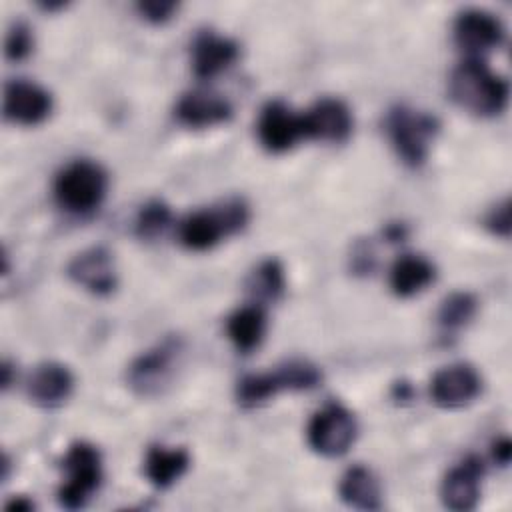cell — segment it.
Segmentation results:
<instances>
[{
    "instance_id": "1",
    "label": "cell",
    "mask_w": 512,
    "mask_h": 512,
    "mask_svg": "<svg viewBox=\"0 0 512 512\" xmlns=\"http://www.w3.org/2000/svg\"><path fill=\"white\" fill-rule=\"evenodd\" d=\"M448 90L462 110L482 118L502 114L510 96L508 82L478 58H466L452 70Z\"/></svg>"
},
{
    "instance_id": "2",
    "label": "cell",
    "mask_w": 512,
    "mask_h": 512,
    "mask_svg": "<svg viewBox=\"0 0 512 512\" xmlns=\"http://www.w3.org/2000/svg\"><path fill=\"white\" fill-rule=\"evenodd\" d=\"M250 220L248 204L242 198H228L218 206L190 212L178 224L180 244L192 252L214 248L222 238L238 234Z\"/></svg>"
},
{
    "instance_id": "3",
    "label": "cell",
    "mask_w": 512,
    "mask_h": 512,
    "mask_svg": "<svg viewBox=\"0 0 512 512\" xmlns=\"http://www.w3.org/2000/svg\"><path fill=\"white\" fill-rule=\"evenodd\" d=\"M438 130L436 116L404 104L390 108L386 116L388 140L396 156L410 168H420L426 162Z\"/></svg>"
},
{
    "instance_id": "4",
    "label": "cell",
    "mask_w": 512,
    "mask_h": 512,
    "mask_svg": "<svg viewBox=\"0 0 512 512\" xmlns=\"http://www.w3.org/2000/svg\"><path fill=\"white\" fill-rule=\"evenodd\" d=\"M108 174L92 160H74L66 164L54 180L56 202L72 214H90L106 198Z\"/></svg>"
},
{
    "instance_id": "5",
    "label": "cell",
    "mask_w": 512,
    "mask_h": 512,
    "mask_svg": "<svg viewBox=\"0 0 512 512\" xmlns=\"http://www.w3.org/2000/svg\"><path fill=\"white\" fill-rule=\"evenodd\" d=\"M62 468L66 482L58 490V502L66 510H78L88 504L102 482V456L88 442H74L64 458Z\"/></svg>"
},
{
    "instance_id": "6",
    "label": "cell",
    "mask_w": 512,
    "mask_h": 512,
    "mask_svg": "<svg viewBox=\"0 0 512 512\" xmlns=\"http://www.w3.org/2000/svg\"><path fill=\"white\" fill-rule=\"evenodd\" d=\"M358 434V424L354 414L338 404L330 402L320 408L308 422L306 438L310 448L326 458H338L346 454Z\"/></svg>"
},
{
    "instance_id": "7",
    "label": "cell",
    "mask_w": 512,
    "mask_h": 512,
    "mask_svg": "<svg viewBox=\"0 0 512 512\" xmlns=\"http://www.w3.org/2000/svg\"><path fill=\"white\" fill-rule=\"evenodd\" d=\"M182 352V342L178 338H164L154 348L140 354L126 372L128 386L138 396L158 394L172 378L176 360Z\"/></svg>"
},
{
    "instance_id": "8",
    "label": "cell",
    "mask_w": 512,
    "mask_h": 512,
    "mask_svg": "<svg viewBox=\"0 0 512 512\" xmlns=\"http://www.w3.org/2000/svg\"><path fill=\"white\" fill-rule=\"evenodd\" d=\"M454 42L468 58L482 60L504 42V26L488 10L466 8L454 20Z\"/></svg>"
},
{
    "instance_id": "9",
    "label": "cell",
    "mask_w": 512,
    "mask_h": 512,
    "mask_svg": "<svg viewBox=\"0 0 512 512\" xmlns=\"http://www.w3.org/2000/svg\"><path fill=\"white\" fill-rule=\"evenodd\" d=\"M482 392L478 370L466 362L440 368L430 380V398L436 406L456 410L472 404Z\"/></svg>"
},
{
    "instance_id": "10",
    "label": "cell",
    "mask_w": 512,
    "mask_h": 512,
    "mask_svg": "<svg viewBox=\"0 0 512 512\" xmlns=\"http://www.w3.org/2000/svg\"><path fill=\"white\" fill-rule=\"evenodd\" d=\"M260 144L272 152L282 154L304 138L302 114H296L286 102L270 100L264 104L256 124Z\"/></svg>"
},
{
    "instance_id": "11",
    "label": "cell",
    "mask_w": 512,
    "mask_h": 512,
    "mask_svg": "<svg viewBox=\"0 0 512 512\" xmlns=\"http://www.w3.org/2000/svg\"><path fill=\"white\" fill-rule=\"evenodd\" d=\"M304 138L340 144L346 142L354 128L350 108L338 98H320L302 114Z\"/></svg>"
},
{
    "instance_id": "12",
    "label": "cell",
    "mask_w": 512,
    "mask_h": 512,
    "mask_svg": "<svg viewBox=\"0 0 512 512\" xmlns=\"http://www.w3.org/2000/svg\"><path fill=\"white\" fill-rule=\"evenodd\" d=\"M52 112V96L46 88L28 82L12 80L4 86V118L20 126H36Z\"/></svg>"
},
{
    "instance_id": "13",
    "label": "cell",
    "mask_w": 512,
    "mask_h": 512,
    "mask_svg": "<svg viewBox=\"0 0 512 512\" xmlns=\"http://www.w3.org/2000/svg\"><path fill=\"white\" fill-rule=\"evenodd\" d=\"M66 272L72 282L96 296L112 294L118 284L114 258L104 246H92L76 254L70 260Z\"/></svg>"
},
{
    "instance_id": "14",
    "label": "cell",
    "mask_w": 512,
    "mask_h": 512,
    "mask_svg": "<svg viewBox=\"0 0 512 512\" xmlns=\"http://www.w3.org/2000/svg\"><path fill=\"white\" fill-rule=\"evenodd\" d=\"M484 464L478 456H468L448 470L440 484V498L446 508L456 512L472 510L482 492Z\"/></svg>"
},
{
    "instance_id": "15",
    "label": "cell",
    "mask_w": 512,
    "mask_h": 512,
    "mask_svg": "<svg viewBox=\"0 0 512 512\" xmlns=\"http://www.w3.org/2000/svg\"><path fill=\"white\" fill-rule=\"evenodd\" d=\"M176 120L188 128H212L232 118V104L210 90H190L180 96L174 108Z\"/></svg>"
},
{
    "instance_id": "16",
    "label": "cell",
    "mask_w": 512,
    "mask_h": 512,
    "mask_svg": "<svg viewBox=\"0 0 512 512\" xmlns=\"http://www.w3.org/2000/svg\"><path fill=\"white\" fill-rule=\"evenodd\" d=\"M74 390V376L70 368L60 362L38 364L26 382V394L30 402L40 408L54 410L62 406Z\"/></svg>"
},
{
    "instance_id": "17",
    "label": "cell",
    "mask_w": 512,
    "mask_h": 512,
    "mask_svg": "<svg viewBox=\"0 0 512 512\" xmlns=\"http://www.w3.org/2000/svg\"><path fill=\"white\" fill-rule=\"evenodd\" d=\"M240 56V46L214 30H202L192 42V70L198 78L210 80L228 70Z\"/></svg>"
},
{
    "instance_id": "18",
    "label": "cell",
    "mask_w": 512,
    "mask_h": 512,
    "mask_svg": "<svg viewBox=\"0 0 512 512\" xmlns=\"http://www.w3.org/2000/svg\"><path fill=\"white\" fill-rule=\"evenodd\" d=\"M434 278L436 268L428 258L420 254H402L390 266L388 284L398 298H412L426 290Z\"/></svg>"
},
{
    "instance_id": "19",
    "label": "cell",
    "mask_w": 512,
    "mask_h": 512,
    "mask_svg": "<svg viewBox=\"0 0 512 512\" xmlns=\"http://www.w3.org/2000/svg\"><path fill=\"white\" fill-rule=\"evenodd\" d=\"M338 494L344 504L358 510H378L382 506V488L376 474L362 466H350L338 484Z\"/></svg>"
},
{
    "instance_id": "20",
    "label": "cell",
    "mask_w": 512,
    "mask_h": 512,
    "mask_svg": "<svg viewBox=\"0 0 512 512\" xmlns=\"http://www.w3.org/2000/svg\"><path fill=\"white\" fill-rule=\"evenodd\" d=\"M190 466V454L184 448L150 446L144 458V474L148 482L160 490L178 482Z\"/></svg>"
},
{
    "instance_id": "21",
    "label": "cell",
    "mask_w": 512,
    "mask_h": 512,
    "mask_svg": "<svg viewBox=\"0 0 512 512\" xmlns=\"http://www.w3.org/2000/svg\"><path fill=\"white\" fill-rule=\"evenodd\" d=\"M226 334L242 354L256 350L266 334V314L260 304H248L234 310L226 320Z\"/></svg>"
},
{
    "instance_id": "22",
    "label": "cell",
    "mask_w": 512,
    "mask_h": 512,
    "mask_svg": "<svg viewBox=\"0 0 512 512\" xmlns=\"http://www.w3.org/2000/svg\"><path fill=\"white\" fill-rule=\"evenodd\" d=\"M248 292L260 302H276L286 290V274L276 258L262 260L246 280Z\"/></svg>"
},
{
    "instance_id": "23",
    "label": "cell",
    "mask_w": 512,
    "mask_h": 512,
    "mask_svg": "<svg viewBox=\"0 0 512 512\" xmlns=\"http://www.w3.org/2000/svg\"><path fill=\"white\" fill-rule=\"evenodd\" d=\"M476 310H478V300L474 298V294L452 292L450 296H446L442 300L436 320L444 332L452 334V332H458L460 328H464L476 316Z\"/></svg>"
},
{
    "instance_id": "24",
    "label": "cell",
    "mask_w": 512,
    "mask_h": 512,
    "mask_svg": "<svg viewBox=\"0 0 512 512\" xmlns=\"http://www.w3.org/2000/svg\"><path fill=\"white\" fill-rule=\"evenodd\" d=\"M280 390L282 388H280L276 372L248 374L236 386V400L242 408H256V406L268 402Z\"/></svg>"
},
{
    "instance_id": "25",
    "label": "cell",
    "mask_w": 512,
    "mask_h": 512,
    "mask_svg": "<svg viewBox=\"0 0 512 512\" xmlns=\"http://www.w3.org/2000/svg\"><path fill=\"white\" fill-rule=\"evenodd\" d=\"M276 374L280 378L282 390H294V392H306L316 388L322 382V372L316 364L308 360H288L282 366L276 368Z\"/></svg>"
},
{
    "instance_id": "26",
    "label": "cell",
    "mask_w": 512,
    "mask_h": 512,
    "mask_svg": "<svg viewBox=\"0 0 512 512\" xmlns=\"http://www.w3.org/2000/svg\"><path fill=\"white\" fill-rule=\"evenodd\" d=\"M170 220H172L170 206L162 200H150L138 210V216L134 222V232L142 240H154L160 234H164Z\"/></svg>"
},
{
    "instance_id": "27",
    "label": "cell",
    "mask_w": 512,
    "mask_h": 512,
    "mask_svg": "<svg viewBox=\"0 0 512 512\" xmlns=\"http://www.w3.org/2000/svg\"><path fill=\"white\" fill-rule=\"evenodd\" d=\"M32 50H34V36L30 26L26 22H14L6 34V48H4L6 58L12 62H20L28 58Z\"/></svg>"
},
{
    "instance_id": "28",
    "label": "cell",
    "mask_w": 512,
    "mask_h": 512,
    "mask_svg": "<svg viewBox=\"0 0 512 512\" xmlns=\"http://www.w3.org/2000/svg\"><path fill=\"white\" fill-rule=\"evenodd\" d=\"M136 10L146 22L164 24L174 16V12L178 10V4L170 0H142L136 4Z\"/></svg>"
},
{
    "instance_id": "29",
    "label": "cell",
    "mask_w": 512,
    "mask_h": 512,
    "mask_svg": "<svg viewBox=\"0 0 512 512\" xmlns=\"http://www.w3.org/2000/svg\"><path fill=\"white\" fill-rule=\"evenodd\" d=\"M484 226L496 234V236H502V238H508L510 234V202L508 200H502L500 204L492 206L490 212L486 214L484 218Z\"/></svg>"
},
{
    "instance_id": "30",
    "label": "cell",
    "mask_w": 512,
    "mask_h": 512,
    "mask_svg": "<svg viewBox=\"0 0 512 512\" xmlns=\"http://www.w3.org/2000/svg\"><path fill=\"white\" fill-rule=\"evenodd\" d=\"M352 270L356 274H370L374 270V252L368 244L358 242L352 250Z\"/></svg>"
},
{
    "instance_id": "31",
    "label": "cell",
    "mask_w": 512,
    "mask_h": 512,
    "mask_svg": "<svg viewBox=\"0 0 512 512\" xmlns=\"http://www.w3.org/2000/svg\"><path fill=\"white\" fill-rule=\"evenodd\" d=\"M510 454H512V444L506 436L498 438L494 444H492V458L494 462H498L500 466H506L510 462Z\"/></svg>"
},
{
    "instance_id": "32",
    "label": "cell",
    "mask_w": 512,
    "mask_h": 512,
    "mask_svg": "<svg viewBox=\"0 0 512 512\" xmlns=\"http://www.w3.org/2000/svg\"><path fill=\"white\" fill-rule=\"evenodd\" d=\"M392 398H394L396 402H400V404L410 402V400L414 398V388H412V384L406 382V380L396 382V384L392 386Z\"/></svg>"
},
{
    "instance_id": "33",
    "label": "cell",
    "mask_w": 512,
    "mask_h": 512,
    "mask_svg": "<svg viewBox=\"0 0 512 512\" xmlns=\"http://www.w3.org/2000/svg\"><path fill=\"white\" fill-rule=\"evenodd\" d=\"M406 234H408V230H406V226L404 224H388L386 226V230H384V236H386V240H390V242H402L404 238H406Z\"/></svg>"
},
{
    "instance_id": "34",
    "label": "cell",
    "mask_w": 512,
    "mask_h": 512,
    "mask_svg": "<svg viewBox=\"0 0 512 512\" xmlns=\"http://www.w3.org/2000/svg\"><path fill=\"white\" fill-rule=\"evenodd\" d=\"M6 510H16V512H30L34 510V502L26 496H16L6 504Z\"/></svg>"
},
{
    "instance_id": "35",
    "label": "cell",
    "mask_w": 512,
    "mask_h": 512,
    "mask_svg": "<svg viewBox=\"0 0 512 512\" xmlns=\"http://www.w3.org/2000/svg\"><path fill=\"white\" fill-rule=\"evenodd\" d=\"M10 384H12V364L6 360L2 364V388L6 390V388H10Z\"/></svg>"
}]
</instances>
